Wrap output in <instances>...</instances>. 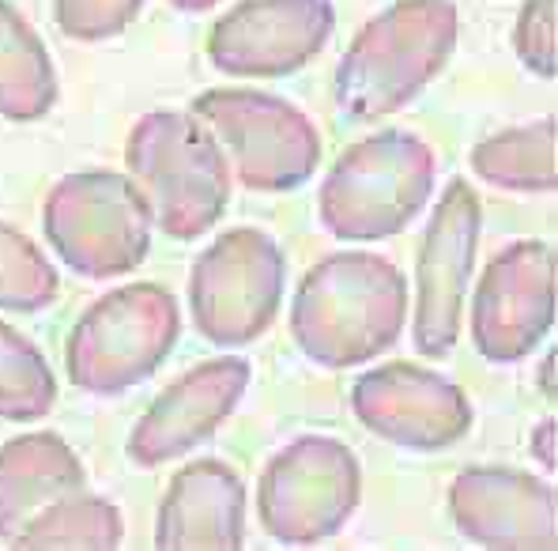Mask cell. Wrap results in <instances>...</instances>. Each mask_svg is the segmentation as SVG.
<instances>
[{"label": "cell", "mask_w": 558, "mask_h": 551, "mask_svg": "<svg viewBox=\"0 0 558 551\" xmlns=\"http://www.w3.org/2000/svg\"><path fill=\"white\" fill-rule=\"evenodd\" d=\"M480 196L468 182H449L426 227L418 250V291H415V348L430 359L449 356L461 336L464 291L475 265L480 242Z\"/></svg>", "instance_id": "12"}, {"label": "cell", "mask_w": 558, "mask_h": 551, "mask_svg": "<svg viewBox=\"0 0 558 551\" xmlns=\"http://www.w3.org/2000/svg\"><path fill=\"white\" fill-rule=\"evenodd\" d=\"M434 185V155L404 129L374 133L340 155L322 185V224L343 242L400 235Z\"/></svg>", "instance_id": "4"}, {"label": "cell", "mask_w": 558, "mask_h": 551, "mask_svg": "<svg viewBox=\"0 0 558 551\" xmlns=\"http://www.w3.org/2000/svg\"><path fill=\"white\" fill-rule=\"evenodd\" d=\"M408 284L377 253H332L299 284L291 336L317 367L343 370L371 363L404 328Z\"/></svg>", "instance_id": "1"}, {"label": "cell", "mask_w": 558, "mask_h": 551, "mask_svg": "<svg viewBox=\"0 0 558 551\" xmlns=\"http://www.w3.org/2000/svg\"><path fill=\"white\" fill-rule=\"evenodd\" d=\"M57 405V378L43 351L20 336L15 328L0 325V419H27L49 416Z\"/></svg>", "instance_id": "21"}, {"label": "cell", "mask_w": 558, "mask_h": 551, "mask_svg": "<svg viewBox=\"0 0 558 551\" xmlns=\"http://www.w3.org/2000/svg\"><path fill=\"white\" fill-rule=\"evenodd\" d=\"M125 163L151 219L178 242L201 238L231 201V170L196 113L155 110L140 118Z\"/></svg>", "instance_id": "3"}, {"label": "cell", "mask_w": 558, "mask_h": 551, "mask_svg": "<svg viewBox=\"0 0 558 551\" xmlns=\"http://www.w3.org/2000/svg\"><path fill=\"white\" fill-rule=\"evenodd\" d=\"M283 295V253L265 230L238 227L196 257L189 276L193 322L211 344L238 348L272 325Z\"/></svg>", "instance_id": "9"}, {"label": "cell", "mask_w": 558, "mask_h": 551, "mask_svg": "<svg viewBox=\"0 0 558 551\" xmlns=\"http://www.w3.org/2000/svg\"><path fill=\"white\" fill-rule=\"evenodd\" d=\"M532 454L544 460L547 472H555L558 468V446H555V419H544V423L536 427V434H532Z\"/></svg>", "instance_id": "25"}, {"label": "cell", "mask_w": 558, "mask_h": 551, "mask_svg": "<svg viewBox=\"0 0 558 551\" xmlns=\"http://www.w3.org/2000/svg\"><path fill=\"white\" fill-rule=\"evenodd\" d=\"M513 49L532 76H558V0H524L517 15Z\"/></svg>", "instance_id": "24"}, {"label": "cell", "mask_w": 558, "mask_h": 551, "mask_svg": "<svg viewBox=\"0 0 558 551\" xmlns=\"http://www.w3.org/2000/svg\"><path fill=\"white\" fill-rule=\"evenodd\" d=\"M245 385H250V363L242 359H211L193 367L133 427L129 460L140 468H159L196 450L234 412Z\"/></svg>", "instance_id": "15"}, {"label": "cell", "mask_w": 558, "mask_h": 551, "mask_svg": "<svg viewBox=\"0 0 558 551\" xmlns=\"http://www.w3.org/2000/svg\"><path fill=\"white\" fill-rule=\"evenodd\" d=\"M53 299H57V268L49 265L46 253L27 235L0 224V310L38 314Z\"/></svg>", "instance_id": "22"}, {"label": "cell", "mask_w": 558, "mask_h": 551, "mask_svg": "<svg viewBox=\"0 0 558 551\" xmlns=\"http://www.w3.org/2000/svg\"><path fill=\"white\" fill-rule=\"evenodd\" d=\"M121 537H125V525H121V514L113 503L95 495H72L64 503L49 506L46 514H38L27 529L20 532L15 548H118Z\"/></svg>", "instance_id": "20"}, {"label": "cell", "mask_w": 558, "mask_h": 551, "mask_svg": "<svg viewBox=\"0 0 558 551\" xmlns=\"http://www.w3.org/2000/svg\"><path fill=\"white\" fill-rule=\"evenodd\" d=\"M555 250L536 238L513 242L480 276L472 302V340L487 363H517L555 325Z\"/></svg>", "instance_id": "10"}, {"label": "cell", "mask_w": 558, "mask_h": 551, "mask_svg": "<svg viewBox=\"0 0 558 551\" xmlns=\"http://www.w3.org/2000/svg\"><path fill=\"white\" fill-rule=\"evenodd\" d=\"M43 227L57 257L87 279H110L144 265L151 212L136 182L113 170H80L46 196Z\"/></svg>", "instance_id": "6"}, {"label": "cell", "mask_w": 558, "mask_h": 551, "mask_svg": "<svg viewBox=\"0 0 558 551\" xmlns=\"http://www.w3.org/2000/svg\"><path fill=\"white\" fill-rule=\"evenodd\" d=\"M182 318L159 284H129L102 295L80 314L64 348L69 382L95 397H113L140 385L174 351Z\"/></svg>", "instance_id": "5"}, {"label": "cell", "mask_w": 558, "mask_h": 551, "mask_svg": "<svg viewBox=\"0 0 558 551\" xmlns=\"http://www.w3.org/2000/svg\"><path fill=\"white\" fill-rule=\"evenodd\" d=\"M193 113L231 152L238 182L257 193L302 185L322 163V140L306 113L260 92H204Z\"/></svg>", "instance_id": "8"}, {"label": "cell", "mask_w": 558, "mask_h": 551, "mask_svg": "<svg viewBox=\"0 0 558 551\" xmlns=\"http://www.w3.org/2000/svg\"><path fill=\"white\" fill-rule=\"evenodd\" d=\"M449 514L480 548L551 551L558 540L555 488L517 468H464L449 488Z\"/></svg>", "instance_id": "14"}, {"label": "cell", "mask_w": 558, "mask_h": 551, "mask_svg": "<svg viewBox=\"0 0 558 551\" xmlns=\"http://www.w3.org/2000/svg\"><path fill=\"white\" fill-rule=\"evenodd\" d=\"M57 103V72L43 38L8 0H0V118L38 121Z\"/></svg>", "instance_id": "18"}, {"label": "cell", "mask_w": 558, "mask_h": 551, "mask_svg": "<svg viewBox=\"0 0 558 551\" xmlns=\"http://www.w3.org/2000/svg\"><path fill=\"white\" fill-rule=\"evenodd\" d=\"M245 537L242 480L219 460H193L174 476L155 522L162 551H234Z\"/></svg>", "instance_id": "16"}, {"label": "cell", "mask_w": 558, "mask_h": 551, "mask_svg": "<svg viewBox=\"0 0 558 551\" xmlns=\"http://www.w3.org/2000/svg\"><path fill=\"white\" fill-rule=\"evenodd\" d=\"M144 0H53V20L61 35L76 43H102L129 27Z\"/></svg>", "instance_id": "23"}, {"label": "cell", "mask_w": 558, "mask_h": 551, "mask_svg": "<svg viewBox=\"0 0 558 551\" xmlns=\"http://www.w3.org/2000/svg\"><path fill=\"white\" fill-rule=\"evenodd\" d=\"M332 23L328 0H245L211 27L208 57L231 76H287L322 53Z\"/></svg>", "instance_id": "13"}, {"label": "cell", "mask_w": 558, "mask_h": 551, "mask_svg": "<svg viewBox=\"0 0 558 551\" xmlns=\"http://www.w3.org/2000/svg\"><path fill=\"white\" fill-rule=\"evenodd\" d=\"M558 125L555 118L483 140L472 152V170L483 182L517 193H551L558 185Z\"/></svg>", "instance_id": "19"}, {"label": "cell", "mask_w": 558, "mask_h": 551, "mask_svg": "<svg viewBox=\"0 0 558 551\" xmlns=\"http://www.w3.org/2000/svg\"><path fill=\"white\" fill-rule=\"evenodd\" d=\"M363 495L359 460L343 442L306 434L268 460L257 510L265 532L283 548H314L336 537Z\"/></svg>", "instance_id": "7"}, {"label": "cell", "mask_w": 558, "mask_h": 551, "mask_svg": "<svg viewBox=\"0 0 558 551\" xmlns=\"http://www.w3.org/2000/svg\"><path fill=\"white\" fill-rule=\"evenodd\" d=\"M351 412L377 439L418 454L453 446L472 427V405L461 385L415 363H389L359 378Z\"/></svg>", "instance_id": "11"}, {"label": "cell", "mask_w": 558, "mask_h": 551, "mask_svg": "<svg viewBox=\"0 0 558 551\" xmlns=\"http://www.w3.org/2000/svg\"><path fill=\"white\" fill-rule=\"evenodd\" d=\"M453 46V0H397L374 15L340 57L336 103L351 121L397 113L446 69Z\"/></svg>", "instance_id": "2"}, {"label": "cell", "mask_w": 558, "mask_h": 551, "mask_svg": "<svg viewBox=\"0 0 558 551\" xmlns=\"http://www.w3.org/2000/svg\"><path fill=\"white\" fill-rule=\"evenodd\" d=\"M84 483V465L64 439L49 431L12 439L0 450V540L15 548L38 514L80 495Z\"/></svg>", "instance_id": "17"}, {"label": "cell", "mask_w": 558, "mask_h": 551, "mask_svg": "<svg viewBox=\"0 0 558 551\" xmlns=\"http://www.w3.org/2000/svg\"><path fill=\"white\" fill-rule=\"evenodd\" d=\"M174 8H182V12H208L216 0H170Z\"/></svg>", "instance_id": "26"}]
</instances>
